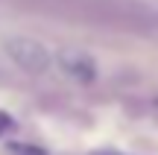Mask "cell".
Instances as JSON below:
<instances>
[{
	"mask_svg": "<svg viewBox=\"0 0 158 155\" xmlns=\"http://www.w3.org/2000/svg\"><path fill=\"white\" fill-rule=\"evenodd\" d=\"M97 155H123V152H97Z\"/></svg>",
	"mask_w": 158,
	"mask_h": 155,
	"instance_id": "3957f363",
	"label": "cell"
},
{
	"mask_svg": "<svg viewBox=\"0 0 158 155\" xmlns=\"http://www.w3.org/2000/svg\"><path fill=\"white\" fill-rule=\"evenodd\" d=\"M6 53H9V59L21 70H27V73H44V70L50 67V62H53V59H50V50H47L41 41L23 38V35L6 41Z\"/></svg>",
	"mask_w": 158,
	"mask_h": 155,
	"instance_id": "6da1fadb",
	"label": "cell"
},
{
	"mask_svg": "<svg viewBox=\"0 0 158 155\" xmlns=\"http://www.w3.org/2000/svg\"><path fill=\"white\" fill-rule=\"evenodd\" d=\"M59 64H62V70L76 82H94L97 73H100L97 62L82 50H64L62 56H59Z\"/></svg>",
	"mask_w": 158,
	"mask_h": 155,
	"instance_id": "7a4b0ae2",
	"label": "cell"
}]
</instances>
